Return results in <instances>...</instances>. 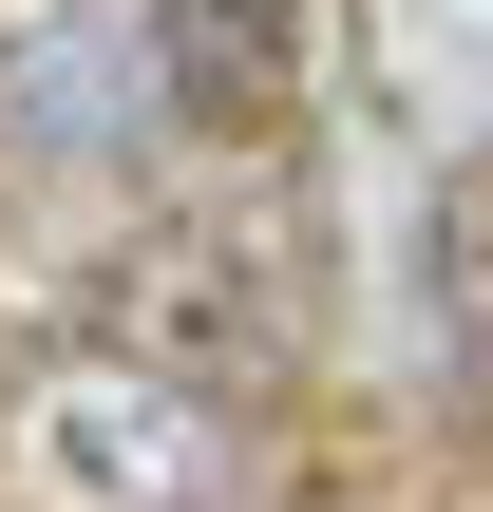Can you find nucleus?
<instances>
[{"label":"nucleus","mask_w":493,"mask_h":512,"mask_svg":"<svg viewBox=\"0 0 493 512\" xmlns=\"http://www.w3.org/2000/svg\"><path fill=\"white\" fill-rule=\"evenodd\" d=\"M152 361H190V380H285V266L247 247V228H152L133 247V304H114Z\"/></svg>","instance_id":"obj_1"},{"label":"nucleus","mask_w":493,"mask_h":512,"mask_svg":"<svg viewBox=\"0 0 493 512\" xmlns=\"http://www.w3.org/2000/svg\"><path fill=\"white\" fill-rule=\"evenodd\" d=\"M152 95H171L209 152L285 133V114H304V0H152Z\"/></svg>","instance_id":"obj_2"}]
</instances>
